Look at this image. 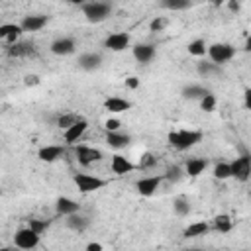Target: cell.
Returning <instances> with one entry per match:
<instances>
[{
  "instance_id": "6da1fadb",
  "label": "cell",
  "mask_w": 251,
  "mask_h": 251,
  "mask_svg": "<svg viewBox=\"0 0 251 251\" xmlns=\"http://www.w3.org/2000/svg\"><path fill=\"white\" fill-rule=\"evenodd\" d=\"M202 131L198 129H176V131H171L169 133V143L171 147H175L176 151H186L190 147H194L196 143L202 141Z\"/></svg>"
},
{
  "instance_id": "7a4b0ae2",
  "label": "cell",
  "mask_w": 251,
  "mask_h": 251,
  "mask_svg": "<svg viewBox=\"0 0 251 251\" xmlns=\"http://www.w3.org/2000/svg\"><path fill=\"white\" fill-rule=\"evenodd\" d=\"M80 10L88 22L100 24L112 14V4L110 2H86L80 6Z\"/></svg>"
},
{
  "instance_id": "3957f363",
  "label": "cell",
  "mask_w": 251,
  "mask_h": 251,
  "mask_svg": "<svg viewBox=\"0 0 251 251\" xmlns=\"http://www.w3.org/2000/svg\"><path fill=\"white\" fill-rule=\"evenodd\" d=\"M206 55L210 57V63L222 67V65L229 63V61L235 57V47L229 45V43H214V45L208 47Z\"/></svg>"
},
{
  "instance_id": "277c9868",
  "label": "cell",
  "mask_w": 251,
  "mask_h": 251,
  "mask_svg": "<svg viewBox=\"0 0 251 251\" xmlns=\"http://www.w3.org/2000/svg\"><path fill=\"white\" fill-rule=\"evenodd\" d=\"M75 184H76V188H78L82 194H88V192H96V190L104 188L106 180L100 178V176L88 175V173H76V175H75Z\"/></svg>"
},
{
  "instance_id": "5b68a950",
  "label": "cell",
  "mask_w": 251,
  "mask_h": 251,
  "mask_svg": "<svg viewBox=\"0 0 251 251\" xmlns=\"http://www.w3.org/2000/svg\"><path fill=\"white\" fill-rule=\"evenodd\" d=\"M39 239H41V235L35 233L33 229H29V227H22L14 233V245L18 249H24V251L35 249L39 245Z\"/></svg>"
},
{
  "instance_id": "8992f818",
  "label": "cell",
  "mask_w": 251,
  "mask_h": 251,
  "mask_svg": "<svg viewBox=\"0 0 251 251\" xmlns=\"http://www.w3.org/2000/svg\"><path fill=\"white\" fill-rule=\"evenodd\" d=\"M229 169H231L233 178H237L239 182H247L249 176H251V159L247 155L235 157V161L229 163Z\"/></svg>"
},
{
  "instance_id": "52a82bcc",
  "label": "cell",
  "mask_w": 251,
  "mask_h": 251,
  "mask_svg": "<svg viewBox=\"0 0 251 251\" xmlns=\"http://www.w3.org/2000/svg\"><path fill=\"white\" fill-rule=\"evenodd\" d=\"M75 153H76V161L80 167H90L102 159V151L96 147H88V145H76Z\"/></svg>"
},
{
  "instance_id": "ba28073f",
  "label": "cell",
  "mask_w": 251,
  "mask_h": 251,
  "mask_svg": "<svg viewBox=\"0 0 251 251\" xmlns=\"http://www.w3.org/2000/svg\"><path fill=\"white\" fill-rule=\"evenodd\" d=\"M161 180H163V176H159V175L141 176V178L135 182V188H137V192H139L141 196L149 198V196H153V194L157 192V188L161 186Z\"/></svg>"
},
{
  "instance_id": "9c48e42d",
  "label": "cell",
  "mask_w": 251,
  "mask_h": 251,
  "mask_svg": "<svg viewBox=\"0 0 251 251\" xmlns=\"http://www.w3.org/2000/svg\"><path fill=\"white\" fill-rule=\"evenodd\" d=\"M104 47L114 51V53H120V51H126L129 47V33L127 31H116V33H110L106 39H104Z\"/></svg>"
},
{
  "instance_id": "30bf717a",
  "label": "cell",
  "mask_w": 251,
  "mask_h": 251,
  "mask_svg": "<svg viewBox=\"0 0 251 251\" xmlns=\"http://www.w3.org/2000/svg\"><path fill=\"white\" fill-rule=\"evenodd\" d=\"M86 129H88V122H86L84 118H80L78 122H75L71 127H67V129L63 131V139H65V143H67V145H76L78 139L84 135Z\"/></svg>"
},
{
  "instance_id": "8fae6325",
  "label": "cell",
  "mask_w": 251,
  "mask_h": 251,
  "mask_svg": "<svg viewBox=\"0 0 251 251\" xmlns=\"http://www.w3.org/2000/svg\"><path fill=\"white\" fill-rule=\"evenodd\" d=\"M47 22H49L47 16H43V14H31V16H25L22 20L20 27H22V31H39V29H43L47 25Z\"/></svg>"
},
{
  "instance_id": "7c38bea8",
  "label": "cell",
  "mask_w": 251,
  "mask_h": 251,
  "mask_svg": "<svg viewBox=\"0 0 251 251\" xmlns=\"http://www.w3.org/2000/svg\"><path fill=\"white\" fill-rule=\"evenodd\" d=\"M22 33H24V31H22L20 24H2V25H0V39L6 41L8 47L14 45V43H18L20 37H22Z\"/></svg>"
},
{
  "instance_id": "4fadbf2b",
  "label": "cell",
  "mask_w": 251,
  "mask_h": 251,
  "mask_svg": "<svg viewBox=\"0 0 251 251\" xmlns=\"http://www.w3.org/2000/svg\"><path fill=\"white\" fill-rule=\"evenodd\" d=\"M75 49H76V43L73 37H59L51 43V53H55L59 57H67V55L75 53Z\"/></svg>"
},
{
  "instance_id": "5bb4252c",
  "label": "cell",
  "mask_w": 251,
  "mask_h": 251,
  "mask_svg": "<svg viewBox=\"0 0 251 251\" xmlns=\"http://www.w3.org/2000/svg\"><path fill=\"white\" fill-rule=\"evenodd\" d=\"M110 169H112V173H116V175H127V173H131V171L135 169V165H133L127 157H124L122 153H116V155H112V159H110Z\"/></svg>"
},
{
  "instance_id": "9a60e30c",
  "label": "cell",
  "mask_w": 251,
  "mask_h": 251,
  "mask_svg": "<svg viewBox=\"0 0 251 251\" xmlns=\"http://www.w3.org/2000/svg\"><path fill=\"white\" fill-rule=\"evenodd\" d=\"M78 67L82 71H96L102 67V55L100 53H94V51H88V53H82L78 57Z\"/></svg>"
},
{
  "instance_id": "2e32d148",
  "label": "cell",
  "mask_w": 251,
  "mask_h": 251,
  "mask_svg": "<svg viewBox=\"0 0 251 251\" xmlns=\"http://www.w3.org/2000/svg\"><path fill=\"white\" fill-rule=\"evenodd\" d=\"M55 210H57V214H61V216H71V214H76V212H80V204L76 202V200H73V198H67V196H61V198H57V202H55Z\"/></svg>"
},
{
  "instance_id": "e0dca14e",
  "label": "cell",
  "mask_w": 251,
  "mask_h": 251,
  "mask_svg": "<svg viewBox=\"0 0 251 251\" xmlns=\"http://www.w3.org/2000/svg\"><path fill=\"white\" fill-rule=\"evenodd\" d=\"M206 167H208V161L204 157H190L186 161V165H184V175L196 178L206 171Z\"/></svg>"
},
{
  "instance_id": "ac0fdd59",
  "label": "cell",
  "mask_w": 251,
  "mask_h": 251,
  "mask_svg": "<svg viewBox=\"0 0 251 251\" xmlns=\"http://www.w3.org/2000/svg\"><path fill=\"white\" fill-rule=\"evenodd\" d=\"M63 153H65V147L63 145H45V147H41L37 151V157L43 163H53L59 157H63Z\"/></svg>"
},
{
  "instance_id": "d6986e66",
  "label": "cell",
  "mask_w": 251,
  "mask_h": 251,
  "mask_svg": "<svg viewBox=\"0 0 251 251\" xmlns=\"http://www.w3.org/2000/svg\"><path fill=\"white\" fill-rule=\"evenodd\" d=\"M133 57H135L137 63L147 65V63L153 61V57H155V47H153L151 43H139V45L133 47Z\"/></svg>"
},
{
  "instance_id": "ffe728a7",
  "label": "cell",
  "mask_w": 251,
  "mask_h": 251,
  "mask_svg": "<svg viewBox=\"0 0 251 251\" xmlns=\"http://www.w3.org/2000/svg\"><path fill=\"white\" fill-rule=\"evenodd\" d=\"M104 108L108 112H112V114H122V112H126V110L131 108V102L126 100V98H122V96H110V98L104 100Z\"/></svg>"
},
{
  "instance_id": "44dd1931",
  "label": "cell",
  "mask_w": 251,
  "mask_h": 251,
  "mask_svg": "<svg viewBox=\"0 0 251 251\" xmlns=\"http://www.w3.org/2000/svg\"><path fill=\"white\" fill-rule=\"evenodd\" d=\"M129 135L127 133H122V131H108L106 133V143L112 147V149H124L129 145Z\"/></svg>"
},
{
  "instance_id": "7402d4cb",
  "label": "cell",
  "mask_w": 251,
  "mask_h": 251,
  "mask_svg": "<svg viewBox=\"0 0 251 251\" xmlns=\"http://www.w3.org/2000/svg\"><path fill=\"white\" fill-rule=\"evenodd\" d=\"M88 226H90V218L88 216H82L80 212L67 216V227L73 229V231H84Z\"/></svg>"
},
{
  "instance_id": "603a6c76",
  "label": "cell",
  "mask_w": 251,
  "mask_h": 251,
  "mask_svg": "<svg viewBox=\"0 0 251 251\" xmlns=\"http://www.w3.org/2000/svg\"><path fill=\"white\" fill-rule=\"evenodd\" d=\"M210 90L204 88L202 84H188L182 88V98H188V100H202Z\"/></svg>"
},
{
  "instance_id": "cb8c5ba5",
  "label": "cell",
  "mask_w": 251,
  "mask_h": 251,
  "mask_svg": "<svg viewBox=\"0 0 251 251\" xmlns=\"http://www.w3.org/2000/svg\"><path fill=\"white\" fill-rule=\"evenodd\" d=\"M29 53H33V45L27 43V41H18V43L8 47V55L10 57H25Z\"/></svg>"
},
{
  "instance_id": "d4e9b609",
  "label": "cell",
  "mask_w": 251,
  "mask_h": 251,
  "mask_svg": "<svg viewBox=\"0 0 251 251\" xmlns=\"http://www.w3.org/2000/svg\"><path fill=\"white\" fill-rule=\"evenodd\" d=\"M208 231H210V224H206V222H192L184 229V237H200V235H204Z\"/></svg>"
},
{
  "instance_id": "484cf974",
  "label": "cell",
  "mask_w": 251,
  "mask_h": 251,
  "mask_svg": "<svg viewBox=\"0 0 251 251\" xmlns=\"http://www.w3.org/2000/svg\"><path fill=\"white\" fill-rule=\"evenodd\" d=\"M173 210H175V214L180 216V218L188 216V214H190V202H188V198H186V196H176V198L173 200Z\"/></svg>"
},
{
  "instance_id": "4316f807",
  "label": "cell",
  "mask_w": 251,
  "mask_h": 251,
  "mask_svg": "<svg viewBox=\"0 0 251 251\" xmlns=\"http://www.w3.org/2000/svg\"><path fill=\"white\" fill-rule=\"evenodd\" d=\"M214 227H216L220 233H227V231H231V227H233V220H231L227 214H218V216L214 218Z\"/></svg>"
},
{
  "instance_id": "83f0119b",
  "label": "cell",
  "mask_w": 251,
  "mask_h": 251,
  "mask_svg": "<svg viewBox=\"0 0 251 251\" xmlns=\"http://www.w3.org/2000/svg\"><path fill=\"white\" fill-rule=\"evenodd\" d=\"M188 53L192 55V57H204L206 55V51H208V45H206V41L204 39H194V41H190L188 43Z\"/></svg>"
},
{
  "instance_id": "f1b7e54d",
  "label": "cell",
  "mask_w": 251,
  "mask_h": 251,
  "mask_svg": "<svg viewBox=\"0 0 251 251\" xmlns=\"http://www.w3.org/2000/svg\"><path fill=\"white\" fill-rule=\"evenodd\" d=\"M80 120V116L78 114H75V112H65V114H61L59 118H57V126L65 131L67 127H71L75 122H78Z\"/></svg>"
},
{
  "instance_id": "f546056e",
  "label": "cell",
  "mask_w": 251,
  "mask_h": 251,
  "mask_svg": "<svg viewBox=\"0 0 251 251\" xmlns=\"http://www.w3.org/2000/svg\"><path fill=\"white\" fill-rule=\"evenodd\" d=\"M214 178H218V180H227V178H231L229 163H226V161L218 163V165L214 167Z\"/></svg>"
},
{
  "instance_id": "4dcf8cb0",
  "label": "cell",
  "mask_w": 251,
  "mask_h": 251,
  "mask_svg": "<svg viewBox=\"0 0 251 251\" xmlns=\"http://www.w3.org/2000/svg\"><path fill=\"white\" fill-rule=\"evenodd\" d=\"M190 6L188 0H163L161 2V8L165 10H171V12H178V10H186Z\"/></svg>"
},
{
  "instance_id": "1f68e13d",
  "label": "cell",
  "mask_w": 251,
  "mask_h": 251,
  "mask_svg": "<svg viewBox=\"0 0 251 251\" xmlns=\"http://www.w3.org/2000/svg\"><path fill=\"white\" fill-rule=\"evenodd\" d=\"M198 73L200 75H204V76H210V75H220L222 73V69L218 67V65H214V63H208V61H202V63H198Z\"/></svg>"
},
{
  "instance_id": "d6a6232c",
  "label": "cell",
  "mask_w": 251,
  "mask_h": 251,
  "mask_svg": "<svg viewBox=\"0 0 251 251\" xmlns=\"http://www.w3.org/2000/svg\"><path fill=\"white\" fill-rule=\"evenodd\" d=\"M157 163V157L153 155V153H149V151H145V153H141L139 155V161H137V165L135 167H139V169H151L153 165Z\"/></svg>"
},
{
  "instance_id": "836d02e7",
  "label": "cell",
  "mask_w": 251,
  "mask_h": 251,
  "mask_svg": "<svg viewBox=\"0 0 251 251\" xmlns=\"http://www.w3.org/2000/svg\"><path fill=\"white\" fill-rule=\"evenodd\" d=\"M182 176H184V171H182L178 165H173V167H169V169H167V173H165V176H163V178H167L169 182H178Z\"/></svg>"
},
{
  "instance_id": "e575fe53",
  "label": "cell",
  "mask_w": 251,
  "mask_h": 251,
  "mask_svg": "<svg viewBox=\"0 0 251 251\" xmlns=\"http://www.w3.org/2000/svg\"><path fill=\"white\" fill-rule=\"evenodd\" d=\"M167 25H169V20L163 18V16H155V18L149 22V29H151V31H163Z\"/></svg>"
},
{
  "instance_id": "d590c367",
  "label": "cell",
  "mask_w": 251,
  "mask_h": 251,
  "mask_svg": "<svg viewBox=\"0 0 251 251\" xmlns=\"http://www.w3.org/2000/svg\"><path fill=\"white\" fill-rule=\"evenodd\" d=\"M200 108H202L204 112H214V110H216V96H214L212 92H208V94L200 100Z\"/></svg>"
},
{
  "instance_id": "8d00e7d4",
  "label": "cell",
  "mask_w": 251,
  "mask_h": 251,
  "mask_svg": "<svg viewBox=\"0 0 251 251\" xmlns=\"http://www.w3.org/2000/svg\"><path fill=\"white\" fill-rule=\"evenodd\" d=\"M47 226H49V222H45V220H29V224H27V227L33 229V231L39 233V235L47 229Z\"/></svg>"
},
{
  "instance_id": "74e56055",
  "label": "cell",
  "mask_w": 251,
  "mask_h": 251,
  "mask_svg": "<svg viewBox=\"0 0 251 251\" xmlns=\"http://www.w3.org/2000/svg\"><path fill=\"white\" fill-rule=\"evenodd\" d=\"M104 127H106V131H120L122 122L116 120V118H108V120L104 122Z\"/></svg>"
},
{
  "instance_id": "f35d334b",
  "label": "cell",
  "mask_w": 251,
  "mask_h": 251,
  "mask_svg": "<svg viewBox=\"0 0 251 251\" xmlns=\"http://www.w3.org/2000/svg\"><path fill=\"white\" fill-rule=\"evenodd\" d=\"M39 82H41V78L37 75H25V78H24V84L25 86H37Z\"/></svg>"
},
{
  "instance_id": "ab89813d",
  "label": "cell",
  "mask_w": 251,
  "mask_h": 251,
  "mask_svg": "<svg viewBox=\"0 0 251 251\" xmlns=\"http://www.w3.org/2000/svg\"><path fill=\"white\" fill-rule=\"evenodd\" d=\"M137 86H139V78H137V76H127V78H126V88L135 90Z\"/></svg>"
},
{
  "instance_id": "60d3db41",
  "label": "cell",
  "mask_w": 251,
  "mask_h": 251,
  "mask_svg": "<svg viewBox=\"0 0 251 251\" xmlns=\"http://www.w3.org/2000/svg\"><path fill=\"white\" fill-rule=\"evenodd\" d=\"M86 251H104V247H102V243H98V241H90V243L86 245Z\"/></svg>"
},
{
  "instance_id": "b9f144b4",
  "label": "cell",
  "mask_w": 251,
  "mask_h": 251,
  "mask_svg": "<svg viewBox=\"0 0 251 251\" xmlns=\"http://www.w3.org/2000/svg\"><path fill=\"white\" fill-rule=\"evenodd\" d=\"M245 108H251V90H245Z\"/></svg>"
},
{
  "instance_id": "7bdbcfd3",
  "label": "cell",
  "mask_w": 251,
  "mask_h": 251,
  "mask_svg": "<svg viewBox=\"0 0 251 251\" xmlns=\"http://www.w3.org/2000/svg\"><path fill=\"white\" fill-rule=\"evenodd\" d=\"M229 10H239V2H227Z\"/></svg>"
},
{
  "instance_id": "ee69618b",
  "label": "cell",
  "mask_w": 251,
  "mask_h": 251,
  "mask_svg": "<svg viewBox=\"0 0 251 251\" xmlns=\"http://www.w3.org/2000/svg\"><path fill=\"white\" fill-rule=\"evenodd\" d=\"M0 251H18L16 245H8V247H0Z\"/></svg>"
},
{
  "instance_id": "f6af8a7d",
  "label": "cell",
  "mask_w": 251,
  "mask_h": 251,
  "mask_svg": "<svg viewBox=\"0 0 251 251\" xmlns=\"http://www.w3.org/2000/svg\"><path fill=\"white\" fill-rule=\"evenodd\" d=\"M186 251H204V249H186Z\"/></svg>"
}]
</instances>
